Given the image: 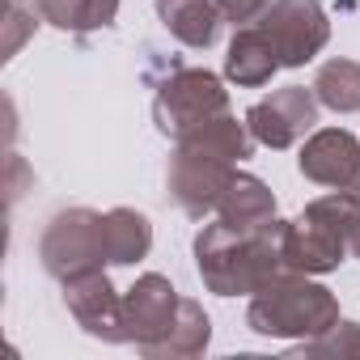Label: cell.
Listing matches in <instances>:
<instances>
[{"mask_svg":"<svg viewBox=\"0 0 360 360\" xmlns=\"http://www.w3.org/2000/svg\"><path fill=\"white\" fill-rule=\"evenodd\" d=\"M255 153V136L246 123L217 115L187 136H178V148L169 157V195L191 221H204L217 212L229 178L238 174V161Z\"/></svg>","mask_w":360,"mask_h":360,"instance_id":"1","label":"cell"},{"mask_svg":"<svg viewBox=\"0 0 360 360\" xmlns=\"http://www.w3.org/2000/svg\"><path fill=\"white\" fill-rule=\"evenodd\" d=\"M284 225L288 221H267L255 229H233L225 221L204 225L195 238V263L200 280L217 297H238V292H259L276 276H284Z\"/></svg>","mask_w":360,"mask_h":360,"instance_id":"2","label":"cell"},{"mask_svg":"<svg viewBox=\"0 0 360 360\" xmlns=\"http://www.w3.org/2000/svg\"><path fill=\"white\" fill-rule=\"evenodd\" d=\"M246 326L267 339H318L339 326V301L301 271H284L250 297Z\"/></svg>","mask_w":360,"mask_h":360,"instance_id":"3","label":"cell"},{"mask_svg":"<svg viewBox=\"0 0 360 360\" xmlns=\"http://www.w3.org/2000/svg\"><path fill=\"white\" fill-rule=\"evenodd\" d=\"M225 110H229V94L221 89V77H212L208 68H169V77L157 85L153 98V119L174 140Z\"/></svg>","mask_w":360,"mask_h":360,"instance_id":"4","label":"cell"},{"mask_svg":"<svg viewBox=\"0 0 360 360\" xmlns=\"http://www.w3.org/2000/svg\"><path fill=\"white\" fill-rule=\"evenodd\" d=\"M39 259H43V267L56 280H68L77 271H89V267L110 263L106 259V225H102V212H94V208H68V212H60L47 225L43 242H39Z\"/></svg>","mask_w":360,"mask_h":360,"instance_id":"5","label":"cell"},{"mask_svg":"<svg viewBox=\"0 0 360 360\" xmlns=\"http://www.w3.org/2000/svg\"><path fill=\"white\" fill-rule=\"evenodd\" d=\"M255 26L271 39L280 68L309 64L330 39V22L318 0H267V9L255 18Z\"/></svg>","mask_w":360,"mask_h":360,"instance_id":"6","label":"cell"},{"mask_svg":"<svg viewBox=\"0 0 360 360\" xmlns=\"http://www.w3.org/2000/svg\"><path fill=\"white\" fill-rule=\"evenodd\" d=\"M318 94H314V85L305 89V85H288V89H276L271 98H263V102H255L250 110H246V127H250V136L259 140V144H267V148H292L314 123H318Z\"/></svg>","mask_w":360,"mask_h":360,"instance_id":"7","label":"cell"},{"mask_svg":"<svg viewBox=\"0 0 360 360\" xmlns=\"http://www.w3.org/2000/svg\"><path fill=\"white\" fill-rule=\"evenodd\" d=\"M178 305H183V297H178V288L148 271L140 276L127 292H123V343H136L140 352L153 347L178 318Z\"/></svg>","mask_w":360,"mask_h":360,"instance_id":"8","label":"cell"},{"mask_svg":"<svg viewBox=\"0 0 360 360\" xmlns=\"http://www.w3.org/2000/svg\"><path fill=\"white\" fill-rule=\"evenodd\" d=\"M64 284V305L68 314L94 335V339H106V343H123V297L115 292L110 276L102 267H89V271H77Z\"/></svg>","mask_w":360,"mask_h":360,"instance_id":"9","label":"cell"},{"mask_svg":"<svg viewBox=\"0 0 360 360\" xmlns=\"http://www.w3.org/2000/svg\"><path fill=\"white\" fill-rule=\"evenodd\" d=\"M301 174L318 187H352L360 174V140L343 127H322L301 144Z\"/></svg>","mask_w":360,"mask_h":360,"instance_id":"10","label":"cell"},{"mask_svg":"<svg viewBox=\"0 0 360 360\" xmlns=\"http://www.w3.org/2000/svg\"><path fill=\"white\" fill-rule=\"evenodd\" d=\"M347 255V242L326 233L322 225L297 217L284 225V267L288 271H301V276H322V271H335Z\"/></svg>","mask_w":360,"mask_h":360,"instance_id":"11","label":"cell"},{"mask_svg":"<svg viewBox=\"0 0 360 360\" xmlns=\"http://www.w3.org/2000/svg\"><path fill=\"white\" fill-rule=\"evenodd\" d=\"M276 72H280V56H276L271 39L259 26H238V34L229 43V56H225V77L246 85V89H259Z\"/></svg>","mask_w":360,"mask_h":360,"instance_id":"12","label":"cell"},{"mask_svg":"<svg viewBox=\"0 0 360 360\" xmlns=\"http://www.w3.org/2000/svg\"><path fill=\"white\" fill-rule=\"evenodd\" d=\"M157 13H161V26L191 51H208L225 22L212 0H157Z\"/></svg>","mask_w":360,"mask_h":360,"instance_id":"13","label":"cell"},{"mask_svg":"<svg viewBox=\"0 0 360 360\" xmlns=\"http://www.w3.org/2000/svg\"><path fill=\"white\" fill-rule=\"evenodd\" d=\"M217 221H225V225H233V229L267 225V221H276V195L267 191L263 178L238 169V174L229 178L221 204H217Z\"/></svg>","mask_w":360,"mask_h":360,"instance_id":"14","label":"cell"},{"mask_svg":"<svg viewBox=\"0 0 360 360\" xmlns=\"http://www.w3.org/2000/svg\"><path fill=\"white\" fill-rule=\"evenodd\" d=\"M208 339H212V322H208L204 305L191 301V297H183L174 326H169L153 347H144V356H174V360H178V356H200V352L208 347Z\"/></svg>","mask_w":360,"mask_h":360,"instance_id":"15","label":"cell"},{"mask_svg":"<svg viewBox=\"0 0 360 360\" xmlns=\"http://www.w3.org/2000/svg\"><path fill=\"white\" fill-rule=\"evenodd\" d=\"M102 225H106V259L110 263H136L148 255L153 246V225L144 212L136 208H110L102 212Z\"/></svg>","mask_w":360,"mask_h":360,"instance_id":"16","label":"cell"},{"mask_svg":"<svg viewBox=\"0 0 360 360\" xmlns=\"http://www.w3.org/2000/svg\"><path fill=\"white\" fill-rule=\"evenodd\" d=\"M43 22L60 26V30H72V34H89V30H102L115 22L119 13V0H43L34 5Z\"/></svg>","mask_w":360,"mask_h":360,"instance_id":"17","label":"cell"},{"mask_svg":"<svg viewBox=\"0 0 360 360\" xmlns=\"http://www.w3.org/2000/svg\"><path fill=\"white\" fill-rule=\"evenodd\" d=\"M314 94L335 115L360 110V64L356 60H326L314 77Z\"/></svg>","mask_w":360,"mask_h":360,"instance_id":"18","label":"cell"},{"mask_svg":"<svg viewBox=\"0 0 360 360\" xmlns=\"http://www.w3.org/2000/svg\"><path fill=\"white\" fill-rule=\"evenodd\" d=\"M347 352H360V326L356 322H339L326 335L297 347V356H347Z\"/></svg>","mask_w":360,"mask_h":360,"instance_id":"19","label":"cell"},{"mask_svg":"<svg viewBox=\"0 0 360 360\" xmlns=\"http://www.w3.org/2000/svg\"><path fill=\"white\" fill-rule=\"evenodd\" d=\"M39 9H22V0H5V43H0V51H5V60H13L18 56V47L34 34V26H39V18H34Z\"/></svg>","mask_w":360,"mask_h":360,"instance_id":"20","label":"cell"},{"mask_svg":"<svg viewBox=\"0 0 360 360\" xmlns=\"http://www.w3.org/2000/svg\"><path fill=\"white\" fill-rule=\"evenodd\" d=\"M212 5L221 9L225 22H233V26H250V22L267 9V0H212Z\"/></svg>","mask_w":360,"mask_h":360,"instance_id":"21","label":"cell"},{"mask_svg":"<svg viewBox=\"0 0 360 360\" xmlns=\"http://www.w3.org/2000/svg\"><path fill=\"white\" fill-rule=\"evenodd\" d=\"M352 250H356V259H360V233H356V238H352Z\"/></svg>","mask_w":360,"mask_h":360,"instance_id":"22","label":"cell"},{"mask_svg":"<svg viewBox=\"0 0 360 360\" xmlns=\"http://www.w3.org/2000/svg\"><path fill=\"white\" fill-rule=\"evenodd\" d=\"M352 191H356V195H360V174H356V178H352Z\"/></svg>","mask_w":360,"mask_h":360,"instance_id":"23","label":"cell"},{"mask_svg":"<svg viewBox=\"0 0 360 360\" xmlns=\"http://www.w3.org/2000/svg\"><path fill=\"white\" fill-rule=\"evenodd\" d=\"M34 5H43V0H34Z\"/></svg>","mask_w":360,"mask_h":360,"instance_id":"24","label":"cell"}]
</instances>
